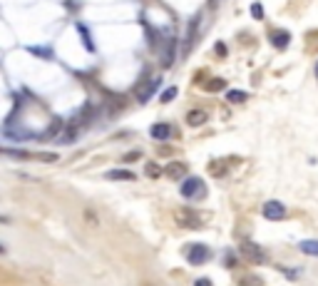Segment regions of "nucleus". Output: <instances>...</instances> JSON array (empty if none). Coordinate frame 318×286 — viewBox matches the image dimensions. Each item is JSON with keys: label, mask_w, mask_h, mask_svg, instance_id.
I'll return each mask as SVG.
<instances>
[{"label": "nucleus", "mask_w": 318, "mask_h": 286, "mask_svg": "<svg viewBox=\"0 0 318 286\" xmlns=\"http://www.w3.org/2000/svg\"><path fill=\"white\" fill-rule=\"evenodd\" d=\"M149 135H152L154 140H159V142H164V140L172 137V127H169L167 122H159V125H154V127L149 129Z\"/></svg>", "instance_id": "nucleus-8"}, {"label": "nucleus", "mask_w": 318, "mask_h": 286, "mask_svg": "<svg viewBox=\"0 0 318 286\" xmlns=\"http://www.w3.org/2000/svg\"><path fill=\"white\" fill-rule=\"evenodd\" d=\"M159 82H162V75H152L149 80H144V82L137 85V100H140L142 105L152 100V95L159 90Z\"/></svg>", "instance_id": "nucleus-3"}, {"label": "nucleus", "mask_w": 318, "mask_h": 286, "mask_svg": "<svg viewBox=\"0 0 318 286\" xmlns=\"http://www.w3.org/2000/svg\"><path fill=\"white\" fill-rule=\"evenodd\" d=\"M251 15H254L256 20L264 17V8H261V3H254V5H251Z\"/></svg>", "instance_id": "nucleus-20"}, {"label": "nucleus", "mask_w": 318, "mask_h": 286, "mask_svg": "<svg viewBox=\"0 0 318 286\" xmlns=\"http://www.w3.org/2000/svg\"><path fill=\"white\" fill-rule=\"evenodd\" d=\"M107 177H110V179H127V182H132V179H134V175H132V172H127V169H112Z\"/></svg>", "instance_id": "nucleus-15"}, {"label": "nucleus", "mask_w": 318, "mask_h": 286, "mask_svg": "<svg viewBox=\"0 0 318 286\" xmlns=\"http://www.w3.org/2000/svg\"><path fill=\"white\" fill-rule=\"evenodd\" d=\"M239 254L244 256L246 261H251V264H266V254H264V249L251 241V239H241L239 241Z\"/></svg>", "instance_id": "nucleus-1"}, {"label": "nucleus", "mask_w": 318, "mask_h": 286, "mask_svg": "<svg viewBox=\"0 0 318 286\" xmlns=\"http://www.w3.org/2000/svg\"><path fill=\"white\" fill-rule=\"evenodd\" d=\"M234 164H236V159H222V162L214 159V162L209 164V172L214 177H226L229 175V167H234Z\"/></svg>", "instance_id": "nucleus-7"}, {"label": "nucleus", "mask_w": 318, "mask_h": 286, "mask_svg": "<svg viewBox=\"0 0 318 286\" xmlns=\"http://www.w3.org/2000/svg\"><path fill=\"white\" fill-rule=\"evenodd\" d=\"M316 75H318V65H316Z\"/></svg>", "instance_id": "nucleus-22"}, {"label": "nucleus", "mask_w": 318, "mask_h": 286, "mask_svg": "<svg viewBox=\"0 0 318 286\" xmlns=\"http://www.w3.org/2000/svg\"><path fill=\"white\" fill-rule=\"evenodd\" d=\"M196 25H199V17H194L189 23V30H187V37H184V52H189L191 50V43H194V35H196Z\"/></svg>", "instance_id": "nucleus-12"}, {"label": "nucleus", "mask_w": 318, "mask_h": 286, "mask_svg": "<svg viewBox=\"0 0 318 286\" xmlns=\"http://www.w3.org/2000/svg\"><path fill=\"white\" fill-rule=\"evenodd\" d=\"M194 286H214V284H211L209 279H199V281H196V284H194Z\"/></svg>", "instance_id": "nucleus-21"}, {"label": "nucleus", "mask_w": 318, "mask_h": 286, "mask_svg": "<svg viewBox=\"0 0 318 286\" xmlns=\"http://www.w3.org/2000/svg\"><path fill=\"white\" fill-rule=\"evenodd\" d=\"M174 222L179 224V226H184V229H199V226H202V217H199L196 212H191V209H179Z\"/></svg>", "instance_id": "nucleus-5"}, {"label": "nucleus", "mask_w": 318, "mask_h": 286, "mask_svg": "<svg viewBox=\"0 0 318 286\" xmlns=\"http://www.w3.org/2000/svg\"><path fill=\"white\" fill-rule=\"evenodd\" d=\"M207 122V112L204 110H191L189 115H187V125L189 127H199V125H204Z\"/></svg>", "instance_id": "nucleus-10"}, {"label": "nucleus", "mask_w": 318, "mask_h": 286, "mask_svg": "<svg viewBox=\"0 0 318 286\" xmlns=\"http://www.w3.org/2000/svg\"><path fill=\"white\" fill-rule=\"evenodd\" d=\"M236 284L239 286H264V281H261L256 274H241L236 279Z\"/></svg>", "instance_id": "nucleus-14"}, {"label": "nucleus", "mask_w": 318, "mask_h": 286, "mask_svg": "<svg viewBox=\"0 0 318 286\" xmlns=\"http://www.w3.org/2000/svg\"><path fill=\"white\" fill-rule=\"evenodd\" d=\"M229 102H244L246 100V92H241V90H229Z\"/></svg>", "instance_id": "nucleus-18"}, {"label": "nucleus", "mask_w": 318, "mask_h": 286, "mask_svg": "<svg viewBox=\"0 0 318 286\" xmlns=\"http://www.w3.org/2000/svg\"><path fill=\"white\" fill-rule=\"evenodd\" d=\"M299 249L308 256H318V239H306V241L299 244Z\"/></svg>", "instance_id": "nucleus-13"}, {"label": "nucleus", "mask_w": 318, "mask_h": 286, "mask_svg": "<svg viewBox=\"0 0 318 286\" xmlns=\"http://www.w3.org/2000/svg\"><path fill=\"white\" fill-rule=\"evenodd\" d=\"M204 194H207V187H204V182H202L199 177L184 179V184H182V197H187V199H202Z\"/></svg>", "instance_id": "nucleus-2"}, {"label": "nucleus", "mask_w": 318, "mask_h": 286, "mask_svg": "<svg viewBox=\"0 0 318 286\" xmlns=\"http://www.w3.org/2000/svg\"><path fill=\"white\" fill-rule=\"evenodd\" d=\"M164 172H167V177H172V179H182V177L187 175V164L184 162H172V164L164 167Z\"/></svg>", "instance_id": "nucleus-9"}, {"label": "nucleus", "mask_w": 318, "mask_h": 286, "mask_svg": "<svg viewBox=\"0 0 318 286\" xmlns=\"http://www.w3.org/2000/svg\"><path fill=\"white\" fill-rule=\"evenodd\" d=\"M209 259H211V252H209L207 244H189L187 246V261L189 264L199 266V264H207Z\"/></svg>", "instance_id": "nucleus-4"}, {"label": "nucleus", "mask_w": 318, "mask_h": 286, "mask_svg": "<svg viewBox=\"0 0 318 286\" xmlns=\"http://www.w3.org/2000/svg\"><path fill=\"white\" fill-rule=\"evenodd\" d=\"M288 40H291V37H288L286 30H273V32H271V43H273V48L284 50L288 45Z\"/></svg>", "instance_id": "nucleus-11"}, {"label": "nucleus", "mask_w": 318, "mask_h": 286, "mask_svg": "<svg viewBox=\"0 0 318 286\" xmlns=\"http://www.w3.org/2000/svg\"><path fill=\"white\" fill-rule=\"evenodd\" d=\"M144 172H147V175L152 177V179H157V177L162 175V172H164V169H162V167H159L157 162H147V167H144Z\"/></svg>", "instance_id": "nucleus-16"}, {"label": "nucleus", "mask_w": 318, "mask_h": 286, "mask_svg": "<svg viewBox=\"0 0 318 286\" xmlns=\"http://www.w3.org/2000/svg\"><path fill=\"white\" fill-rule=\"evenodd\" d=\"M204 90H209V92H216V90H224V80H222V78L209 80L207 85H204Z\"/></svg>", "instance_id": "nucleus-17"}, {"label": "nucleus", "mask_w": 318, "mask_h": 286, "mask_svg": "<svg viewBox=\"0 0 318 286\" xmlns=\"http://www.w3.org/2000/svg\"><path fill=\"white\" fill-rule=\"evenodd\" d=\"M284 214H286V207L281 204V202H276V199H271L264 204V217L271 219V222H276V219H284Z\"/></svg>", "instance_id": "nucleus-6"}, {"label": "nucleus", "mask_w": 318, "mask_h": 286, "mask_svg": "<svg viewBox=\"0 0 318 286\" xmlns=\"http://www.w3.org/2000/svg\"><path fill=\"white\" fill-rule=\"evenodd\" d=\"M174 95H176V87H167V90H164V95H162V102H172Z\"/></svg>", "instance_id": "nucleus-19"}]
</instances>
